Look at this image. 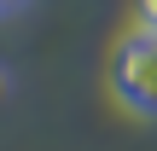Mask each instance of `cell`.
I'll list each match as a JSON object with an SVG mask.
<instances>
[{
  "instance_id": "obj_2",
  "label": "cell",
  "mask_w": 157,
  "mask_h": 151,
  "mask_svg": "<svg viewBox=\"0 0 157 151\" xmlns=\"http://www.w3.org/2000/svg\"><path fill=\"white\" fill-rule=\"evenodd\" d=\"M140 23H146V29L157 35V0H140Z\"/></svg>"
},
{
  "instance_id": "obj_3",
  "label": "cell",
  "mask_w": 157,
  "mask_h": 151,
  "mask_svg": "<svg viewBox=\"0 0 157 151\" xmlns=\"http://www.w3.org/2000/svg\"><path fill=\"white\" fill-rule=\"evenodd\" d=\"M12 6H23V0H0V12H12Z\"/></svg>"
},
{
  "instance_id": "obj_4",
  "label": "cell",
  "mask_w": 157,
  "mask_h": 151,
  "mask_svg": "<svg viewBox=\"0 0 157 151\" xmlns=\"http://www.w3.org/2000/svg\"><path fill=\"white\" fill-rule=\"evenodd\" d=\"M0 87H6V76H0Z\"/></svg>"
},
{
  "instance_id": "obj_1",
  "label": "cell",
  "mask_w": 157,
  "mask_h": 151,
  "mask_svg": "<svg viewBox=\"0 0 157 151\" xmlns=\"http://www.w3.org/2000/svg\"><path fill=\"white\" fill-rule=\"evenodd\" d=\"M117 99L134 116H157V35L140 23L117 52Z\"/></svg>"
}]
</instances>
